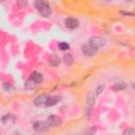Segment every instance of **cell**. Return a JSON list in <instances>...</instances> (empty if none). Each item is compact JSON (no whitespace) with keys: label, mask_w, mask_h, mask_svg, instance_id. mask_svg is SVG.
I'll return each mask as SVG.
<instances>
[{"label":"cell","mask_w":135,"mask_h":135,"mask_svg":"<svg viewBox=\"0 0 135 135\" xmlns=\"http://www.w3.org/2000/svg\"><path fill=\"white\" fill-rule=\"evenodd\" d=\"M35 6L37 8V11L39 12L40 15H42L43 17H50L51 14H52V9L49 5V3L46 1H43V0H37L35 1Z\"/></svg>","instance_id":"cell-1"},{"label":"cell","mask_w":135,"mask_h":135,"mask_svg":"<svg viewBox=\"0 0 135 135\" xmlns=\"http://www.w3.org/2000/svg\"><path fill=\"white\" fill-rule=\"evenodd\" d=\"M89 44L91 46H93L94 49L98 50L99 47L103 46L105 44V40L102 37H98V36H93L89 39Z\"/></svg>","instance_id":"cell-2"},{"label":"cell","mask_w":135,"mask_h":135,"mask_svg":"<svg viewBox=\"0 0 135 135\" xmlns=\"http://www.w3.org/2000/svg\"><path fill=\"white\" fill-rule=\"evenodd\" d=\"M61 122H62L61 118L59 116H57V115H50L47 117V120H46V123H47L49 128L50 127L51 128H57V127H59L61 124Z\"/></svg>","instance_id":"cell-3"},{"label":"cell","mask_w":135,"mask_h":135,"mask_svg":"<svg viewBox=\"0 0 135 135\" xmlns=\"http://www.w3.org/2000/svg\"><path fill=\"white\" fill-rule=\"evenodd\" d=\"M33 128L37 133H40V134H43V133L47 132V130H49V126L44 121H36L33 124Z\"/></svg>","instance_id":"cell-4"},{"label":"cell","mask_w":135,"mask_h":135,"mask_svg":"<svg viewBox=\"0 0 135 135\" xmlns=\"http://www.w3.org/2000/svg\"><path fill=\"white\" fill-rule=\"evenodd\" d=\"M64 25L70 30H74V28H77L79 26V21L76 18L69 17L64 20Z\"/></svg>","instance_id":"cell-5"},{"label":"cell","mask_w":135,"mask_h":135,"mask_svg":"<svg viewBox=\"0 0 135 135\" xmlns=\"http://www.w3.org/2000/svg\"><path fill=\"white\" fill-rule=\"evenodd\" d=\"M81 50H82L83 55H85V56H94V55L97 53V50L94 49L93 46H91L89 43L82 45V49H81Z\"/></svg>","instance_id":"cell-6"},{"label":"cell","mask_w":135,"mask_h":135,"mask_svg":"<svg viewBox=\"0 0 135 135\" xmlns=\"http://www.w3.org/2000/svg\"><path fill=\"white\" fill-rule=\"evenodd\" d=\"M46 101H47L46 95H39L34 99V104L36 107H44L46 105Z\"/></svg>","instance_id":"cell-7"},{"label":"cell","mask_w":135,"mask_h":135,"mask_svg":"<svg viewBox=\"0 0 135 135\" xmlns=\"http://www.w3.org/2000/svg\"><path fill=\"white\" fill-rule=\"evenodd\" d=\"M93 105H94V96L92 95V93H89L88 100H86V103H85V109H86L88 115H90V112H91V109L93 108Z\"/></svg>","instance_id":"cell-8"},{"label":"cell","mask_w":135,"mask_h":135,"mask_svg":"<svg viewBox=\"0 0 135 135\" xmlns=\"http://www.w3.org/2000/svg\"><path fill=\"white\" fill-rule=\"evenodd\" d=\"M31 80H33L35 83H40V82H42V80H43V76H42V74H40L39 72H34V73H32V75H31Z\"/></svg>","instance_id":"cell-9"},{"label":"cell","mask_w":135,"mask_h":135,"mask_svg":"<svg viewBox=\"0 0 135 135\" xmlns=\"http://www.w3.org/2000/svg\"><path fill=\"white\" fill-rule=\"evenodd\" d=\"M49 65H51V66H57V65H59V63H60V59H59V57L57 56V55H52L51 57H50V59H49Z\"/></svg>","instance_id":"cell-10"},{"label":"cell","mask_w":135,"mask_h":135,"mask_svg":"<svg viewBox=\"0 0 135 135\" xmlns=\"http://www.w3.org/2000/svg\"><path fill=\"white\" fill-rule=\"evenodd\" d=\"M60 100V98L58 96H51V97H47V101H46V105L49 107H52V105H55L58 101Z\"/></svg>","instance_id":"cell-11"},{"label":"cell","mask_w":135,"mask_h":135,"mask_svg":"<svg viewBox=\"0 0 135 135\" xmlns=\"http://www.w3.org/2000/svg\"><path fill=\"white\" fill-rule=\"evenodd\" d=\"M63 62H64L66 65H71V64L74 62V58H73V56H72L70 53L64 54V55H63Z\"/></svg>","instance_id":"cell-12"},{"label":"cell","mask_w":135,"mask_h":135,"mask_svg":"<svg viewBox=\"0 0 135 135\" xmlns=\"http://www.w3.org/2000/svg\"><path fill=\"white\" fill-rule=\"evenodd\" d=\"M126 86H127V84L124 83V82H122V81H120V82H116L115 84H113V89L114 90H116V91H119V90H123V89H126Z\"/></svg>","instance_id":"cell-13"},{"label":"cell","mask_w":135,"mask_h":135,"mask_svg":"<svg viewBox=\"0 0 135 135\" xmlns=\"http://www.w3.org/2000/svg\"><path fill=\"white\" fill-rule=\"evenodd\" d=\"M69 47H70V45H69L68 42H60V43H59V49H60L61 51H68Z\"/></svg>","instance_id":"cell-14"},{"label":"cell","mask_w":135,"mask_h":135,"mask_svg":"<svg viewBox=\"0 0 135 135\" xmlns=\"http://www.w3.org/2000/svg\"><path fill=\"white\" fill-rule=\"evenodd\" d=\"M95 132H96V130L93 129V128H91V129H89V130H85V131L83 132V135H94Z\"/></svg>","instance_id":"cell-15"},{"label":"cell","mask_w":135,"mask_h":135,"mask_svg":"<svg viewBox=\"0 0 135 135\" xmlns=\"http://www.w3.org/2000/svg\"><path fill=\"white\" fill-rule=\"evenodd\" d=\"M25 86H26L27 89H33V88L35 86V82H34L33 80H31V79H30V80H28V81L26 82V84H25Z\"/></svg>","instance_id":"cell-16"},{"label":"cell","mask_w":135,"mask_h":135,"mask_svg":"<svg viewBox=\"0 0 135 135\" xmlns=\"http://www.w3.org/2000/svg\"><path fill=\"white\" fill-rule=\"evenodd\" d=\"M103 88H104L103 85H99V86L97 88V90H96V92H95V93H96L95 95H96V96H98V95H99V94H100V93L102 92V90H103Z\"/></svg>","instance_id":"cell-17"},{"label":"cell","mask_w":135,"mask_h":135,"mask_svg":"<svg viewBox=\"0 0 135 135\" xmlns=\"http://www.w3.org/2000/svg\"><path fill=\"white\" fill-rule=\"evenodd\" d=\"M126 135H135V131H134V129H129V130L127 131Z\"/></svg>","instance_id":"cell-18"},{"label":"cell","mask_w":135,"mask_h":135,"mask_svg":"<svg viewBox=\"0 0 135 135\" xmlns=\"http://www.w3.org/2000/svg\"><path fill=\"white\" fill-rule=\"evenodd\" d=\"M3 86H4V89H9L11 88V85H9V83H3Z\"/></svg>","instance_id":"cell-19"},{"label":"cell","mask_w":135,"mask_h":135,"mask_svg":"<svg viewBox=\"0 0 135 135\" xmlns=\"http://www.w3.org/2000/svg\"><path fill=\"white\" fill-rule=\"evenodd\" d=\"M69 135H75V134H69Z\"/></svg>","instance_id":"cell-20"}]
</instances>
